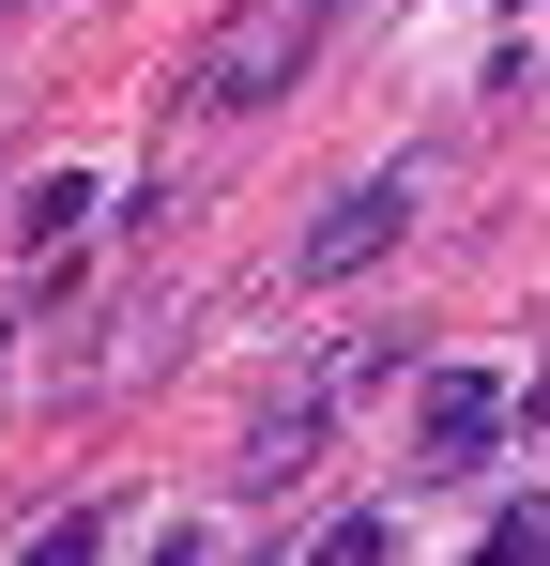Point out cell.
<instances>
[{"mask_svg":"<svg viewBox=\"0 0 550 566\" xmlns=\"http://www.w3.org/2000/svg\"><path fill=\"white\" fill-rule=\"evenodd\" d=\"M306 46H321V15H306V0H245V15L183 62V107H261V93H290V77H306Z\"/></svg>","mask_w":550,"mask_h":566,"instance_id":"obj_1","label":"cell"},{"mask_svg":"<svg viewBox=\"0 0 550 566\" xmlns=\"http://www.w3.org/2000/svg\"><path fill=\"white\" fill-rule=\"evenodd\" d=\"M398 230H413V169H367V185H337V199H321V230L290 245V276H367Z\"/></svg>","mask_w":550,"mask_h":566,"instance_id":"obj_2","label":"cell"},{"mask_svg":"<svg viewBox=\"0 0 550 566\" xmlns=\"http://www.w3.org/2000/svg\"><path fill=\"white\" fill-rule=\"evenodd\" d=\"M505 413H520V398H505L489 368H429V398H413V460H429V474L489 460V444H505Z\"/></svg>","mask_w":550,"mask_h":566,"instance_id":"obj_3","label":"cell"},{"mask_svg":"<svg viewBox=\"0 0 550 566\" xmlns=\"http://www.w3.org/2000/svg\"><path fill=\"white\" fill-rule=\"evenodd\" d=\"M92 199H107L92 169H46V185L15 199V230H31V261H46V245H77V230H92Z\"/></svg>","mask_w":550,"mask_h":566,"instance_id":"obj_4","label":"cell"},{"mask_svg":"<svg viewBox=\"0 0 550 566\" xmlns=\"http://www.w3.org/2000/svg\"><path fill=\"white\" fill-rule=\"evenodd\" d=\"M92 552H107V521H92V505H62L46 536H15V552H0V566H92Z\"/></svg>","mask_w":550,"mask_h":566,"instance_id":"obj_5","label":"cell"},{"mask_svg":"<svg viewBox=\"0 0 550 566\" xmlns=\"http://www.w3.org/2000/svg\"><path fill=\"white\" fill-rule=\"evenodd\" d=\"M474 566H550V505H520V521H489V536H474Z\"/></svg>","mask_w":550,"mask_h":566,"instance_id":"obj_6","label":"cell"},{"mask_svg":"<svg viewBox=\"0 0 550 566\" xmlns=\"http://www.w3.org/2000/svg\"><path fill=\"white\" fill-rule=\"evenodd\" d=\"M306 566H382V521H337V536H321Z\"/></svg>","mask_w":550,"mask_h":566,"instance_id":"obj_7","label":"cell"},{"mask_svg":"<svg viewBox=\"0 0 550 566\" xmlns=\"http://www.w3.org/2000/svg\"><path fill=\"white\" fill-rule=\"evenodd\" d=\"M154 566H214V552H199V536H183V521H169V536H154Z\"/></svg>","mask_w":550,"mask_h":566,"instance_id":"obj_8","label":"cell"}]
</instances>
